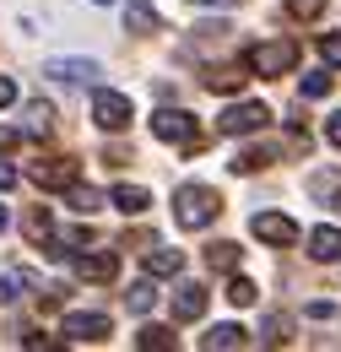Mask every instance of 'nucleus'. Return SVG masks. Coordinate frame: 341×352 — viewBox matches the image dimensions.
Segmentation results:
<instances>
[{
  "instance_id": "1",
  "label": "nucleus",
  "mask_w": 341,
  "mask_h": 352,
  "mask_svg": "<svg viewBox=\"0 0 341 352\" xmlns=\"http://www.w3.org/2000/svg\"><path fill=\"white\" fill-rule=\"evenodd\" d=\"M217 212H222V195H217L212 184H179V190H173V222H179L184 233L206 228Z\"/></svg>"
},
{
  "instance_id": "2",
  "label": "nucleus",
  "mask_w": 341,
  "mask_h": 352,
  "mask_svg": "<svg viewBox=\"0 0 341 352\" xmlns=\"http://www.w3.org/2000/svg\"><path fill=\"white\" fill-rule=\"evenodd\" d=\"M293 65H298V44L293 38H271V44L250 49V71L255 76H287Z\"/></svg>"
},
{
  "instance_id": "3",
  "label": "nucleus",
  "mask_w": 341,
  "mask_h": 352,
  "mask_svg": "<svg viewBox=\"0 0 341 352\" xmlns=\"http://www.w3.org/2000/svg\"><path fill=\"white\" fill-rule=\"evenodd\" d=\"M152 135H157V141H173V146H195V141H201V125H195L190 109H157V114H152Z\"/></svg>"
},
{
  "instance_id": "4",
  "label": "nucleus",
  "mask_w": 341,
  "mask_h": 352,
  "mask_svg": "<svg viewBox=\"0 0 341 352\" xmlns=\"http://www.w3.org/2000/svg\"><path fill=\"white\" fill-rule=\"evenodd\" d=\"M271 125V109L265 103H233L217 114V135H255Z\"/></svg>"
},
{
  "instance_id": "5",
  "label": "nucleus",
  "mask_w": 341,
  "mask_h": 352,
  "mask_svg": "<svg viewBox=\"0 0 341 352\" xmlns=\"http://www.w3.org/2000/svg\"><path fill=\"white\" fill-rule=\"evenodd\" d=\"M250 233H255L260 244H276V250L298 244V222L287 217V212H255V217H250Z\"/></svg>"
},
{
  "instance_id": "6",
  "label": "nucleus",
  "mask_w": 341,
  "mask_h": 352,
  "mask_svg": "<svg viewBox=\"0 0 341 352\" xmlns=\"http://www.w3.org/2000/svg\"><path fill=\"white\" fill-rule=\"evenodd\" d=\"M92 120H98V131H130L135 109L125 92H92Z\"/></svg>"
},
{
  "instance_id": "7",
  "label": "nucleus",
  "mask_w": 341,
  "mask_h": 352,
  "mask_svg": "<svg viewBox=\"0 0 341 352\" xmlns=\"http://www.w3.org/2000/svg\"><path fill=\"white\" fill-rule=\"evenodd\" d=\"M43 76L82 87V82H98V76H103V65H98V60H43Z\"/></svg>"
},
{
  "instance_id": "8",
  "label": "nucleus",
  "mask_w": 341,
  "mask_h": 352,
  "mask_svg": "<svg viewBox=\"0 0 341 352\" xmlns=\"http://www.w3.org/2000/svg\"><path fill=\"white\" fill-rule=\"evenodd\" d=\"M201 314H206V287H201V282H179V287H173V320L190 325V320H201Z\"/></svg>"
},
{
  "instance_id": "9",
  "label": "nucleus",
  "mask_w": 341,
  "mask_h": 352,
  "mask_svg": "<svg viewBox=\"0 0 341 352\" xmlns=\"http://www.w3.org/2000/svg\"><path fill=\"white\" fill-rule=\"evenodd\" d=\"M33 184H38V190H71V184H76V163H71V157L33 163Z\"/></svg>"
},
{
  "instance_id": "10",
  "label": "nucleus",
  "mask_w": 341,
  "mask_h": 352,
  "mask_svg": "<svg viewBox=\"0 0 341 352\" xmlns=\"http://www.w3.org/2000/svg\"><path fill=\"white\" fill-rule=\"evenodd\" d=\"M71 342H103L114 325H109V314H65V325H60Z\"/></svg>"
},
{
  "instance_id": "11",
  "label": "nucleus",
  "mask_w": 341,
  "mask_h": 352,
  "mask_svg": "<svg viewBox=\"0 0 341 352\" xmlns=\"http://www.w3.org/2000/svg\"><path fill=\"white\" fill-rule=\"evenodd\" d=\"M76 276H82V282H114V276H120V255H114V250L82 255V261H76Z\"/></svg>"
},
{
  "instance_id": "12",
  "label": "nucleus",
  "mask_w": 341,
  "mask_h": 352,
  "mask_svg": "<svg viewBox=\"0 0 341 352\" xmlns=\"http://www.w3.org/2000/svg\"><path fill=\"white\" fill-rule=\"evenodd\" d=\"M309 255L320 265H336L341 261V228H314L309 233Z\"/></svg>"
},
{
  "instance_id": "13",
  "label": "nucleus",
  "mask_w": 341,
  "mask_h": 352,
  "mask_svg": "<svg viewBox=\"0 0 341 352\" xmlns=\"http://www.w3.org/2000/svg\"><path fill=\"white\" fill-rule=\"evenodd\" d=\"M125 28H130V33H157L163 16L152 11V0H125Z\"/></svg>"
},
{
  "instance_id": "14",
  "label": "nucleus",
  "mask_w": 341,
  "mask_h": 352,
  "mask_svg": "<svg viewBox=\"0 0 341 352\" xmlns=\"http://www.w3.org/2000/svg\"><path fill=\"white\" fill-rule=\"evenodd\" d=\"M114 206H120L125 217H141V212L152 206V195H146V184H114Z\"/></svg>"
},
{
  "instance_id": "15",
  "label": "nucleus",
  "mask_w": 341,
  "mask_h": 352,
  "mask_svg": "<svg viewBox=\"0 0 341 352\" xmlns=\"http://www.w3.org/2000/svg\"><path fill=\"white\" fill-rule=\"evenodd\" d=\"M250 336H244V325H212L206 336H201V347L206 352H228V347H244Z\"/></svg>"
},
{
  "instance_id": "16",
  "label": "nucleus",
  "mask_w": 341,
  "mask_h": 352,
  "mask_svg": "<svg viewBox=\"0 0 341 352\" xmlns=\"http://www.w3.org/2000/svg\"><path fill=\"white\" fill-rule=\"evenodd\" d=\"M287 331H293V320H287V314H265V320H260V331H255V342H260V347H282V342H287Z\"/></svg>"
},
{
  "instance_id": "17",
  "label": "nucleus",
  "mask_w": 341,
  "mask_h": 352,
  "mask_svg": "<svg viewBox=\"0 0 341 352\" xmlns=\"http://www.w3.org/2000/svg\"><path fill=\"white\" fill-rule=\"evenodd\" d=\"M146 271H152V276H179V271H184V255H179V250H146Z\"/></svg>"
},
{
  "instance_id": "18",
  "label": "nucleus",
  "mask_w": 341,
  "mask_h": 352,
  "mask_svg": "<svg viewBox=\"0 0 341 352\" xmlns=\"http://www.w3.org/2000/svg\"><path fill=\"white\" fill-rule=\"evenodd\" d=\"M244 82H250V76H244L239 65H212V76H206V87H212V92H239Z\"/></svg>"
},
{
  "instance_id": "19",
  "label": "nucleus",
  "mask_w": 341,
  "mask_h": 352,
  "mask_svg": "<svg viewBox=\"0 0 341 352\" xmlns=\"http://www.w3.org/2000/svg\"><path fill=\"white\" fill-rule=\"evenodd\" d=\"M135 347H141V352H168L173 347V331H168V325H146V331L135 336Z\"/></svg>"
},
{
  "instance_id": "20",
  "label": "nucleus",
  "mask_w": 341,
  "mask_h": 352,
  "mask_svg": "<svg viewBox=\"0 0 341 352\" xmlns=\"http://www.w3.org/2000/svg\"><path fill=\"white\" fill-rule=\"evenodd\" d=\"M54 131V109L49 103H28V135H49Z\"/></svg>"
},
{
  "instance_id": "21",
  "label": "nucleus",
  "mask_w": 341,
  "mask_h": 352,
  "mask_svg": "<svg viewBox=\"0 0 341 352\" xmlns=\"http://www.w3.org/2000/svg\"><path fill=\"white\" fill-rule=\"evenodd\" d=\"M125 304H130V314H146V309L157 304V287H152V282H135L125 293Z\"/></svg>"
},
{
  "instance_id": "22",
  "label": "nucleus",
  "mask_w": 341,
  "mask_h": 352,
  "mask_svg": "<svg viewBox=\"0 0 341 352\" xmlns=\"http://www.w3.org/2000/svg\"><path fill=\"white\" fill-rule=\"evenodd\" d=\"M206 265H212V271H233V265H239V244H212V250H206Z\"/></svg>"
},
{
  "instance_id": "23",
  "label": "nucleus",
  "mask_w": 341,
  "mask_h": 352,
  "mask_svg": "<svg viewBox=\"0 0 341 352\" xmlns=\"http://www.w3.org/2000/svg\"><path fill=\"white\" fill-rule=\"evenodd\" d=\"M255 298H260V293H255V282H250V276H233V282H228V304L250 309Z\"/></svg>"
},
{
  "instance_id": "24",
  "label": "nucleus",
  "mask_w": 341,
  "mask_h": 352,
  "mask_svg": "<svg viewBox=\"0 0 341 352\" xmlns=\"http://www.w3.org/2000/svg\"><path fill=\"white\" fill-rule=\"evenodd\" d=\"M271 157H276V152H265V146H255V152H239V157H233V174H255V168H265Z\"/></svg>"
},
{
  "instance_id": "25",
  "label": "nucleus",
  "mask_w": 341,
  "mask_h": 352,
  "mask_svg": "<svg viewBox=\"0 0 341 352\" xmlns=\"http://www.w3.org/2000/svg\"><path fill=\"white\" fill-rule=\"evenodd\" d=\"M71 206H76L82 217H92V212H103V195H98V190H82V184H71Z\"/></svg>"
},
{
  "instance_id": "26",
  "label": "nucleus",
  "mask_w": 341,
  "mask_h": 352,
  "mask_svg": "<svg viewBox=\"0 0 341 352\" xmlns=\"http://www.w3.org/2000/svg\"><path fill=\"white\" fill-rule=\"evenodd\" d=\"M22 287H28V276H22V271H6V276H0V309L16 304V298H22Z\"/></svg>"
},
{
  "instance_id": "27",
  "label": "nucleus",
  "mask_w": 341,
  "mask_h": 352,
  "mask_svg": "<svg viewBox=\"0 0 341 352\" xmlns=\"http://www.w3.org/2000/svg\"><path fill=\"white\" fill-rule=\"evenodd\" d=\"M320 60H325V65H341V33H325V38H320Z\"/></svg>"
},
{
  "instance_id": "28",
  "label": "nucleus",
  "mask_w": 341,
  "mask_h": 352,
  "mask_svg": "<svg viewBox=\"0 0 341 352\" xmlns=\"http://www.w3.org/2000/svg\"><path fill=\"white\" fill-rule=\"evenodd\" d=\"M28 239H33V244H43V239H49V212H33V217H28Z\"/></svg>"
},
{
  "instance_id": "29",
  "label": "nucleus",
  "mask_w": 341,
  "mask_h": 352,
  "mask_svg": "<svg viewBox=\"0 0 341 352\" xmlns=\"http://www.w3.org/2000/svg\"><path fill=\"white\" fill-rule=\"evenodd\" d=\"M287 11H293V16H303V22H314V16L325 11V0H287Z\"/></svg>"
},
{
  "instance_id": "30",
  "label": "nucleus",
  "mask_w": 341,
  "mask_h": 352,
  "mask_svg": "<svg viewBox=\"0 0 341 352\" xmlns=\"http://www.w3.org/2000/svg\"><path fill=\"white\" fill-rule=\"evenodd\" d=\"M325 92H331V76H325V71L303 76V98H325Z\"/></svg>"
},
{
  "instance_id": "31",
  "label": "nucleus",
  "mask_w": 341,
  "mask_h": 352,
  "mask_svg": "<svg viewBox=\"0 0 341 352\" xmlns=\"http://www.w3.org/2000/svg\"><path fill=\"white\" fill-rule=\"evenodd\" d=\"M325 141H331V146H341V114H331V120H325Z\"/></svg>"
},
{
  "instance_id": "32",
  "label": "nucleus",
  "mask_w": 341,
  "mask_h": 352,
  "mask_svg": "<svg viewBox=\"0 0 341 352\" xmlns=\"http://www.w3.org/2000/svg\"><path fill=\"white\" fill-rule=\"evenodd\" d=\"M6 103H16V82H11V76H0V109H6Z\"/></svg>"
},
{
  "instance_id": "33",
  "label": "nucleus",
  "mask_w": 341,
  "mask_h": 352,
  "mask_svg": "<svg viewBox=\"0 0 341 352\" xmlns=\"http://www.w3.org/2000/svg\"><path fill=\"white\" fill-rule=\"evenodd\" d=\"M11 184H16V168H11V163H0V190H11Z\"/></svg>"
},
{
  "instance_id": "34",
  "label": "nucleus",
  "mask_w": 341,
  "mask_h": 352,
  "mask_svg": "<svg viewBox=\"0 0 341 352\" xmlns=\"http://www.w3.org/2000/svg\"><path fill=\"white\" fill-rule=\"evenodd\" d=\"M16 141H22V135H16V131H0V152H11Z\"/></svg>"
},
{
  "instance_id": "35",
  "label": "nucleus",
  "mask_w": 341,
  "mask_h": 352,
  "mask_svg": "<svg viewBox=\"0 0 341 352\" xmlns=\"http://www.w3.org/2000/svg\"><path fill=\"white\" fill-rule=\"evenodd\" d=\"M190 6H222V11H228V6H239V0H190Z\"/></svg>"
},
{
  "instance_id": "36",
  "label": "nucleus",
  "mask_w": 341,
  "mask_h": 352,
  "mask_svg": "<svg viewBox=\"0 0 341 352\" xmlns=\"http://www.w3.org/2000/svg\"><path fill=\"white\" fill-rule=\"evenodd\" d=\"M6 228H11V212H6V206H0V233H6Z\"/></svg>"
},
{
  "instance_id": "37",
  "label": "nucleus",
  "mask_w": 341,
  "mask_h": 352,
  "mask_svg": "<svg viewBox=\"0 0 341 352\" xmlns=\"http://www.w3.org/2000/svg\"><path fill=\"white\" fill-rule=\"evenodd\" d=\"M92 6H114V0H92Z\"/></svg>"
},
{
  "instance_id": "38",
  "label": "nucleus",
  "mask_w": 341,
  "mask_h": 352,
  "mask_svg": "<svg viewBox=\"0 0 341 352\" xmlns=\"http://www.w3.org/2000/svg\"><path fill=\"white\" fill-rule=\"evenodd\" d=\"M336 212H341V195H336Z\"/></svg>"
}]
</instances>
